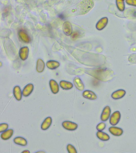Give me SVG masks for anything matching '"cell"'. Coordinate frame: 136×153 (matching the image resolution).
<instances>
[{"instance_id":"cell-1","label":"cell","mask_w":136,"mask_h":153,"mask_svg":"<svg viewBox=\"0 0 136 153\" xmlns=\"http://www.w3.org/2000/svg\"><path fill=\"white\" fill-rule=\"evenodd\" d=\"M109 73H110L108 71L100 69L94 71V72L91 73V75L98 80L102 81H107L110 79Z\"/></svg>"},{"instance_id":"cell-2","label":"cell","mask_w":136,"mask_h":153,"mask_svg":"<svg viewBox=\"0 0 136 153\" xmlns=\"http://www.w3.org/2000/svg\"><path fill=\"white\" fill-rule=\"evenodd\" d=\"M88 1L89 0H84L80 4V7L81 8L79 10L80 11V14H84L87 13V12L90 10L91 8L93 7L92 5L93 3L92 2L90 3H87Z\"/></svg>"},{"instance_id":"cell-3","label":"cell","mask_w":136,"mask_h":153,"mask_svg":"<svg viewBox=\"0 0 136 153\" xmlns=\"http://www.w3.org/2000/svg\"><path fill=\"white\" fill-rule=\"evenodd\" d=\"M121 115L120 112L116 111L112 114L109 119V122L111 125L115 126L118 124L121 119Z\"/></svg>"},{"instance_id":"cell-4","label":"cell","mask_w":136,"mask_h":153,"mask_svg":"<svg viewBox=\"0 0 136 153\" xmlns=\"http://www.w3.org/2000/svg\"><path fill=\"white\" fill-rule=\"evenodd\" d=\"M65 129L69 131H74L77 129L78 125L76 123L69 121H65L62 124Z\"/></svg>"},{"instance_id":"cell-5","label":"cell","mask_w":136,"mask_h":153,"mask_svg":"<svg viewBox=\"0 0 136 153\" xmlns=\"http://www.w3.org/2000/svg\"><path fill=\"white\" fill-rule=\"evenodd\" d=\"M111 110L109 106H107L104 108L101 114V120L103 122L107 121L110 117Z\"/></svg>"},{"instance_id":"cell-6","label":"cell","mask_w":136,"mask_h":153,"mask_svg":"<svg viewBox=\"0 0 136 153\" xmlns=\"http://www.w3.org/2000/svg\"><path fill=\"white\" fill-rule=\"evenodd\" d=\"M126 91L123 89H119L114 92L111 95L113 99L115 100L120 99L125 96L126 94Z\"/></svg>"},{"instance_id":"cell-7","label":"cell","mask_w":136,"mask_h":153,"mask_svg":"<svg viewBox=\"0 0 136 153\" xmlns=\"http://www.w3.org/2000/svg\"><path fill=\"white\" fill-rule=\"evenodd\" d=\"M109 130L113 135L116 136V137H120V136H122L123 133V130L122 128L115 127V126H112L109 128Z\"/></svg>"},{"instance_id":"cell-8","label":"cell","mask_w":136,"mask_h":153,"mask_svg":"<svg viewBox=\"0 0 136 153\" xmlns=\"http://www.w3.org/2000/svg\"><path fill=\"white\" fill-rule=\"evenodd\" d=\"M82 96L85 99L91 100H96L98 98L96 95L93 91L90 90H85L83 92Z\"/></svg>"},{"instance_id":"cell-9","label":"cell","mask_w":136,"mask_h":153,"mask_svg":"<svg viewBox=\"0 0 136 153\" xmlns=\"http://www.w3.org/2000/svg\"><path fill=\"white\" fill-rule=\"evenodd\" d=\"M34 86L33 84L31 83L28 84L23 89V96L27 97L31 94L34 90Z\"/></svg>"},{"instance_id":"cell-10","label":"cell","mask_w":136,"mask_h":153,"mask_svg":"<svg viewBox=\"0 0 136 153\" xmlns=\"http://www.w3.org/2000/svg\"><path fill=\"white\" fill-rule=\"evenodd\" d=\"M74 85L76 88L80 91H82L85 88V86L82 80L79 77H76L73 80Z\"/></svg>"},{"instance_id":"cell-11","label":"cell","mask_w":136,"mask_h":153,"mask_svg":"<svg viewBox=\"0 0 136 153\" xmlns=\"http://www.w3.org/2000/svg\"><path fill=\"white\" fill-rule=\"evenodd\" d=\"M49 86L52 92L54 94L58 93L59 91V86L57 82L54 80H51L49 82Z\"/></svg>"},{"instance_id":"cell-12","label":"cell","mask_w":136,"mask_h":153,"mask_svg":"<svg viewBox=\"0 0 136 153\" xmlns=\"http://www.w3.org/2000/svg\"><path fill=\"white\" fill-rule=\"evenodd\" d=\"M13 94L14 97L17 101H20L22 99L23 92L19 86H15L13 89Z\"/></svg>"},{"instance_id":"cell-13","label":"cell","mask_w":136,"mask_h":153,"mask_svg":"<svg viewBox=\"0 0 136 153\" xmlns=\"http://www.w3.org/2000/svg\"><path fill=\"white\" fill-rule=\"evenodd\" d=\"M14 130L12 129L7 130L1 134V137L4 140H7L10 139L13 136Z\"/></svg>"},{"instance_id":"cell-14","label":"cell","mask_w":136,"mask_h":153,"mask_svg":"<svg viewBox=\"0 0 136 153\" xmlns=\"http://www.w3.org/2000/svg\"><path fill=\"white\" fill-rule=\"evenodd\" d=\"M52 123V119L51 117H48L45 119L41 125V128L43 130H48Z\"/></svg>"},{"instance_id":"cell-15","label":"cell","mask_w":136,"mask_h":153,"mask_svg":"<svg viewBox=\"0 0 136 153\" xmlns=\"http://www.w3.org/2000/svg\"><path fill=\"white\" fill-rule=\"evenodd\" d=\"M14 142L17 145L25 146L27 145V141L26 139L22 137H17L13 140Z\"/></svg>"},{"instance_id":"cell-16","label":"cell","mask_w":136,"mask_h":153,"mask_svg":"<svg viewBox=\"0 0 136 153\" xmlns=\"http://www.w3.org/2000/svg\"><path fill=\"white\" fill-rule=\"evenodd\" d=\"M60 86L63 89L68 90L73 87V84L70 82L65 81H61L60 83Z\"/></svg>"},{"instance_id":"cell-17","label":"cell","mask_w":136,"mask_h":153,"mask_svg":"<svg viewBox=\"0 0 136 153\" xmlns=\"http://www.w3.org/2000/svg\"><path fill=\"white\" fill-rule=\"evenodd\" d=\"M97 137L103 141H108L110 139V137L106 133L102 131H98L96 134Z\"/></svg>"},{"instance_id":"cell-18","label":"cell","mask_w":136,"mask_h":153,"mask_svg":"<svg viewBox=\"0 0 136 153\" xmlns=\"http://www.w3.org/2000/svg\"><path fill=\"white\" fill-rule=\"evenodd\" d=\"M45 68V64L42 60H38L37 62L36 70L39 73L42 72Z\"/></svg>"},{"instance_id":"cell-19","label":"cell","mask_w":136,"mask_h":153,"mask_svg":"<svg viewBox=\"0 0 136 153\" xmlns=\"http://www.w3.org/2000/svg\"><path fill=\"white\" fill-rule=\"evenodd\" d=\"M46 65L48 68L51 69H54L59 67L60 64L56 61H49L47 62Z\"/></svg>"},{"instance_id":"cell-20","label":"cell","mask_w":136,"mask_h":153,"mask_svg":"<svg viewBox=\"0 0 136 153\" xmlns=\"http://www.w3.org/2000/svg\"><path fill=\"white\" fill-rule=\"evenodd\" d=\"M67 151L69 153H77L76 150L75 148L72 145L70 144H68L67 146Z\"/></svg>"},{"instance_id":"cell-21","label":"cell","mask_w":136,"mask_h":153,"mask_svg":"<svg viewBox=\"0 0 136 153\" xmlns=\"http://www.w3.org/2000/svg\"><path fill=\"white\" fill-rule=\"evenodd\" d=\"M106 127V124L104 122H101L97 125L96 128L97 130L99 131H102L105 129Z\"/></svg>"},{"instance_id":"cell-22","label":"cell","mask_w":136,"mask_h":153,"mask_svg":"<svg viewBox=\"0 0 136 153\" xmlns=\"http://www.w3.org/2000/svg\"><path fill=\"white\" fill-rule=\"evenodd\" d=\"M8 128V125L7 123H2L0 124V132L2 133L7 130Z\"/></svg>"},{"instance_id":"cell-23","label":"cell","mask_w":136,"mask_h":153,"mask_svg":"<svg viewBox=\"0 0 136 153\" xmlns=\"http://www.w3.org/2000/svg\"><path fill=\"white\" fill-rule=\"evenodd\" d=\"M79 36H80L79 33L75 32L73 33L72 35H71V38H72L73 39H76L79 37Z\"/></svg>"},{"instance_id":"cell-24","label":"cell","mask_w":136,"mask_h":153,"mask_svg":"<svg viewBox=\"0 0 136 153\" xmlns=\"http://www.w3.org/2000/svg\"><path fill=\"white\" fill-rule=\"evenodd\" d=\"M22 153H30V152L28 151V150H25L23 151L22 152Z\"/></svg>"},{"instance_id":"cell-25","label":"cell","mask_w":136,"mask_h":153,"mask_svg":"<svg viewBox=\"0 0 136 153\" xmlns=\"http://www.w3.org/2000/svg\"><path fill=\"white\" fill-rule=\"evenodd\" d=\"M40 152H43V151H40V152H37L36 153H40Z\"/></svg>"}]
</instances>
